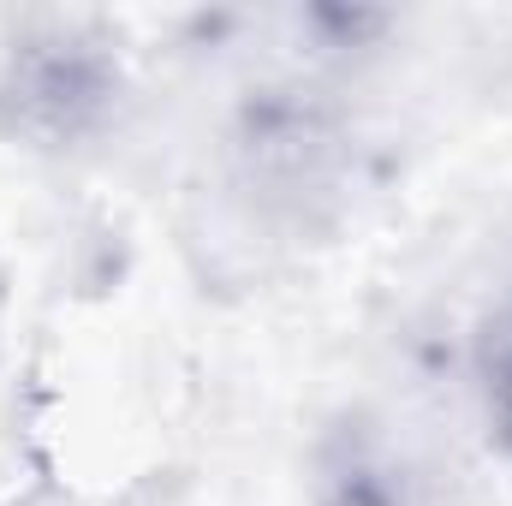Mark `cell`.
Listing matches in <instances>:
<instances>
[{"label": "cell", "mask_w": 512, "mask_h": 506, "mask_svg": "<svg viewBox=\"0 0 512 506\" xmlns=\"http://www.w3.org/2000/svg\"><path fill=\"white\" fill-rule=\"evenodd\" d=\"M120 96V66L108 42L78 24H36L0 54V126L42 149L78 143L108 120Z\"/></svg>", "instance_id": "cell-1"}, {"label": "cell", "mask_w": 512, "mask_h": 506, "mask_svg": "<svg viewBox=\"0 0 512 506\" xmlns=\"http://www.w3.org/2000/svg\"><path fill=\"white\" fill-rule=\"evenodd\" d=\"M316 506H417V477L387 447V435L352 423L334 429L316 453Z\"/></svg>", "instance_id": "cell-2"}]
</instances>
